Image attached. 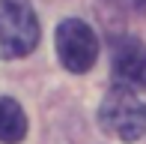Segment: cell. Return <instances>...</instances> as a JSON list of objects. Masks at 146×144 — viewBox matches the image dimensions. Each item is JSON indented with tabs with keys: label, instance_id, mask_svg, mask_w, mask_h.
Listing matches in <instances>:
<instances>
[{
	"label": "cell",
	"instance_id": "obj_1",
	"mask_svg": "<svg viewBox=\"0 0 146 144\" xmlns=\"http://www.w3.org/2000/svg\"><path fill=\"white\" fill-rule=\"evenodd\" d=\"M98 123L119 141H137L146 135V102L137 99L134 90L116 84L98 108Z\"/></svg>",
	"mask_w": 146,
	"mask_h": 144
},
{
	"label": "cell",
	"instance_id": "obj_2",
	"mask_svg": "<svg viewBox=\"0 0 146 144\" xmlns=\"http://www.w3.org/2000/svg\"><path fill=\"white\" fill-rule=\"evenodd\" d=\"M39 42V18L30 0H0V57H24Z\"/></svg>",
	"mask_w": 146,
	"mask_h": 144
},
{
	"label": "cell",
	"instance_id": "obj_3",
	"mask_svg": "<svg viewBox=\"0 0 146 144\" xmlns=\"http://www.w3.org/2000/svg\"><path fill=\"white\" fill-rule=\"evenodd\" d=\"M57 54L69 72H90L98 57V39L81 18H66L57 27Z\"/></svg>",
	"mask_w": 146,
	"mask_h": 144
},
{
	"label": "cell",
	"instance_id": "obj_4",
	"mask_svg": "<svg viewBox=\"0 0 146 144\" xmlns=\"http://www.w3.org/2000/svg\"><path fill=\"white\" fill-rule=\"evenodd\" d=\"M113 78L119 87L146 90V45L134 36L113 42Z\"/></svg>",
	"mask_w": 146,
	"mask_h": 144
},
{
	"label": "cell",
	"instance_id": "obj_5",
	"mask_svg": "<svg viewBox=\"0 0 146 144\" xmlns=\"http://www.w3.org/2000/svg\"><path fill=\"white\" fill-rule=\"evenodd\" d=\"M27 135V114L9 96H0V141L3 144H21Z\"/></svg>",
	"mask_w": 146,
	"mask_h": 144
},
{
	"label": "cell",
	"instance_id": "obj_6",
	"mask_svg": "<svg viewBox=\"0 0 146 144\" xmlns=\"http://www.w3.org/2000/svg\"><path fill=\"white\" fill-rule=\"evenodd\" d=\"M122 9L128 12H137V15H146V0H116Z\"/></svg>",
	"mask_w": 146,
	"mask_h": 144
}]
</instances>
